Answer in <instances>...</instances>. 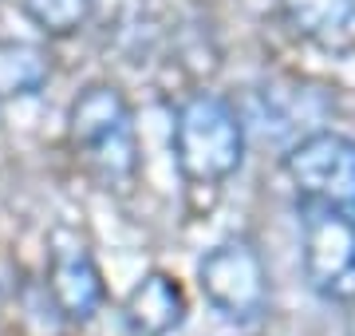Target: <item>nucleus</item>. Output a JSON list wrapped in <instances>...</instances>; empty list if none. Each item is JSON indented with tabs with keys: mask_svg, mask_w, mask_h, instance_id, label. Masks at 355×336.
Masks as SVG:
<instances>
[{
	"mask_svg": "<svg viewBox=\"0 0 355 336\" xmlns=\"http://www.w3.org/2000/svg\"><path fill=\"white\" fill-rule=\"evenodd\" d=\"M67 139H71L79 167L99 186L119 190L135 178V170H139V131H135L130 103L123 99L119 87L91 83L87 91H79L71 111H67Z\"/></svg>",
	"mask_w": 355,
	"mask_h": 336,
	"instance_id": "obj_1",
	"label": "nucleus"
},
{
	"mask_svg": "<svg viewBox=\"0 0 355 336\" xmlns=\"http://www.w3.org/2000/svg\"><path fill=\"white\" fill-rule=\"evenodd\" d=\"M296 202L328 206L355 218V139L336 131H316L284 155Z\"/></svg>",
	"mask_w": 355,
	"mask_h": 336,
	"instance_id": "obj_4",
	"label": "nucleus"
},
{
	"mask_svg": "<svg viewBox=\"0 0 355 336\" xmlns=\"http://www.w3.org/2000/svg\"><path fill=\"white\" fill-rule=\"evenodd\" d=\"M51 297L67 321H91L103 301V273L83 246H64L51 258Z\"/></svg>",
	"mask_w": 355,
	"mask_h": 336,
	"instance_id": "obj_6",
	"label": "nucleus"
},
{
	"mask_svg": "<svg viewBox=\"0 0 355 336\" xmlns=\"http://www.w3.org/2000/svg\"><path fill=\"white\" fill-rule=\"evenodd\" d=\"M304 277L324 301L355 297V218L328 206L296 202Z\"/></svg>",
	"mask_w": 355,
	"mask_h": 336,
	"instance_id": "obj_3",
	"label": "nucleus"
},
{
	"mask_svg": "<svg viewBox=\"0 0 355 336\" xmlns=\"http://www.w3.org/2000/svg\"><path fill=\"white\" fill-rule=\"evenodd\" d=\"M280 12L320 48L340 52L355 40V0H280Z\"/></svg>",
	"mask_w": 355,
	"mask_h": 336,
	"instance_id": "obj_8",
	"label": "nucleus"
},
{
	"mask_svg": "<svg viewBox=\"0 0 355 336\" xmlns=\"http://www.w3.org/2000/svg\"><path fill=\"white\" fill-rule=\"evenodd\" d=\"M170 142H174V162L182 178L193 186H217L241 167L245 123L229 99L214 91H198L178 107Z\"/></svg>",
	"mask_w": 355,
	"mask_h": 336,
	"instance_id": "obj_2",
	"label": "nucleus"
},
{
	"mask_svg": "<svg viewBox=\"0 0 355 336\" xmlns=\"http://www.w3.org/2000/svg\"><path fill=\"white\" fill-rule=\"evenodd\" d=\"M51 76V60L44 48L24 40H0V103L36 95Z\"/></svg>",
	"mask_w": 355,
	"mask_h": 336,
	"instance_id": "obj_9",
	"label": "nucleus"
},
{
	"mask_svg": "<svg viewBox=\"0 0 355 336\" xmlns=\"http://www.w3.org/2000/svg\"><path fill=\"white\" fill-rule=\"evenodd\" d=\"M95 0H24L28 20L48 36H71L87 24Z\"/></svg>",
	"mask_w": 355,
	"mask_h": 336,
	"instance_id": "obj_10",
	"label": "nucleus"
},
{
	"mask_svg": "<svg viewBox=\"0 0 355 336\" xmlns=\"http://www.w3.org/2000/svg\"><path fill=\"white\" fill-rule=\"evenodd\" d=\"M205 301L214 305L225 321L253 324L268 305V277L249 242H221L198 265Z\"/></svg>",
	"mask_w": 355,
	"mask_h": 336,
	"instance_id": "obj_5",
	"label": "nucleus"
},
{
	"mask_svg": "<svg viewBox=\"0 0 355 336\" xmlns=\"http://www.w3.org/2000/svg\"><path fill=\"white\" fill-rule=\"evenodd\" d=\"M182 312H186V297L174 277L146 273L130 289L127 305H123V321H127L130 336H166L170 328L182 324Z\"/></svg>",
	"mask_w": 355,
	"mask_h": 336,
	"instance_id": "obj_7",
	"label": "nucleus"
}]
</instances>
